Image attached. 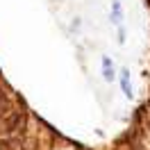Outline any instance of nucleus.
I'll list each match as a JSON object with an SVG mask.
<instances>
[{"mask_svg":"<svg viewBox=\"0 0 150 150\" xmlns=\"http://www.w3.org/2000/svg\"><path fill=\"white\" fill-rule=\"evenodd\" d=\"M23 125H25V116H23V114H11L9 118L5 121V127H7V132L23 130Z\"/></svg>","mask_w":150,"mask_h":150,"instance_id":"obj_1","label":"nucleus"},{"mask_svg":"<svg viewBox=\"0 0 150 150\" xmlns=\"http://www.w3.org/2000/svg\"><path fill=\"white\" fill-rule=\"evenodd\" d=\"M121 89H123V93L127 96V98H134V91H132V86H130V71L127 68H123L121 71Z\"/></svg>","mask_w":150,"mask_h":150,"instance_id":"obj_2","label":"nucleus"},{"mask_svg":"<svg viewBox=\"0 0 150 150\" xmlns=\"http://www.w3.org/2000/svg\"><path fill=\"white\" fill-rule=\"evenodd\" d=\"M103 73L107 80H114V68H112V59L109 57H103Z\"/></svg>","mask_w":150,"mask_h":150,"instance_id":"obj_3","label":"nucleus"}]
</instances>
